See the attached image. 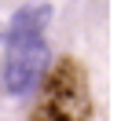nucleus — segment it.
Returning <instances> with one entry per match:
<instances>
[{
    "label": "nucleus",
    "instance_id": "nucleus-1",
    "mask_svg": "<svg viewBox=\"0 0 132 121\" xmlns=\"http://www.w3.org/2000/svg\"><path fill=\"white\" fill-rule=\"evenodd\" d=\"M48 22H52V4H26L4 26L0 41L7 44V55H4L0 84L7 95H26L40 84L48 70V41H44Z\"/></svg>",
    "mask_w": 132,
    "mask_h": 121
},
{
    "label": "nucleus",
    "instance_id": "nucleus-2",
    "mask_svg": "<svg viewBox=\"0 0 132 121\" xmlns=\"http://www.w3.org/2000/svg\"><path fill=\"white\" fill-rule=\"evenodd\" d=\"M92 114H95V103H92V84L85 66L70 55L59 62H48L29 121H92Z\"/></svg>",
    "mask_w": 132,
    "mask_h": 121
}]
</instances>
